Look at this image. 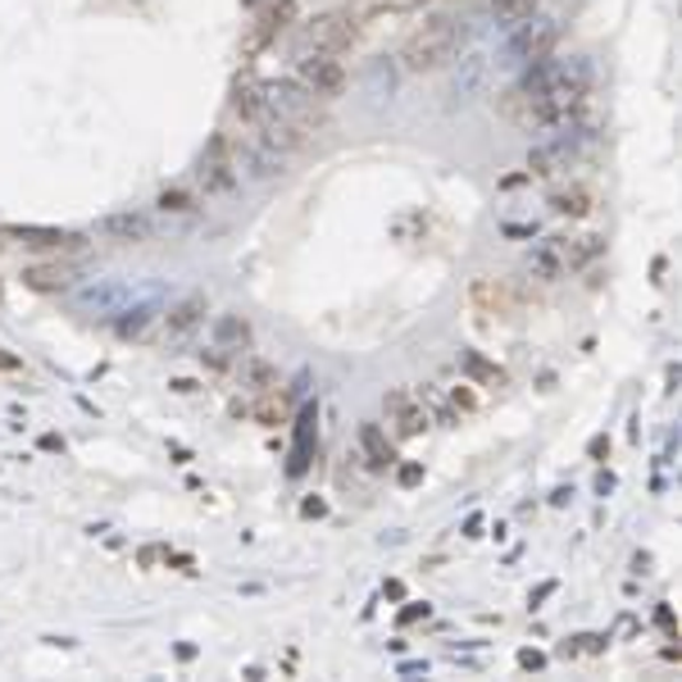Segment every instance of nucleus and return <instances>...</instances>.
<instances>
[{
  "label": "nucleus",
  "mask_w": 682,
  "mask_h": 682,
  "mask_svg": "<svg viewBox=\"0 0 682 682\" xmlns=\"http://www.w3.org/2000/svg\"><path fill=\"white\" fill-rule=\"evenodd\" d=\"M6 237L10 242H23L28 251H46V255H73V251L87 246L83 233H64V227H36V223H10Z\"/></svg>",
  "instance_id": "4"
},
{
  "label": "nucleus",
  "mask_w": 682,
  "mask_h": 682,
  "mask_svg": "<svg viewBox=\"0 0 682 682\" xmlns=\"http://www.w3.org/2000/svg\"><path fill=\"white\" fill-rule=\"evenodd\" d=\"M460 23H455L450 14H437L428 19L424 28H414L405 36V46H401V64L405 73H433V68H446L455 60V51H460Z\"/></svg>",
  "instance_id": "1"
},
{
  "label": "nucleus",
  "mask_w": 682,
  "mask_h": 682,
  "mask_svg": "<svg viewBox=\"0 0 682 682\" xmlns=\"http://www.w3.org/2000/svg\"><path fill=\"white\" fill-rule=\"evenodd\" d=\"M160 210H164V214H192V210H196V201L173 187V192H164V196H160Z\"/></svg>",
  "instance_id": "24"
},
{
  "label": "nucleus",
  "mask_w": 682,
  "mask_h": 682,
  "mask_svg": "<svg viewBox=\"0 0 682 682\" xmlns=\"http://www.w3.org/2000/svg\"><path fill=\"white\" fill-rule=\"evenodd\" d=\"M487 6L501 19H510V23H523V19H533V10L542 6V0H487Z\"/></svg>",
  "instance_id": "20"
},
{
  "label": "nucleus",
  "mask_w": 682,
  "mask_h": 682,
  "mask_svg": "<svg viewBox=\"0 0 682 682\" xmlns=\"http://www.w3.org/2000/svg\"><path fill=\"white\" fill-rule=\"evenodd\" d=\"M551 210L564 214V219H587L596 210V196H592V187L574 182V187H560V192L551 196Z\"/></svg>",
  "instance_id": "15"
},
{
  "label": "nucleus",
  "mask_w": 682,
  "mask_h": 682,
  "mask_svg": "<svg viewBox=\"0 0 682 682\" xmlns=\"http://www.w3.org/2000/svg\"><path fill=\"white\" fill-rule=\"evenodd\" d=\"M255 419H264V424H269V428L287 419V401L278 396V387H274V392H264V396H259V405H255Z\"/></svg>",
  "instance_id": "21"
},
{
  "label": "nucleus",
  "mask_w": 682,
  "mask_h": 682,
  "mask_svg": "<svg viewBox=\"0 0 682 682\" xmlns=\"http://www.w3.org/2000/svg\"><path fill=\"white\" fill-rule=\"evenodd\" d=\"M360 32H364V19L355 10H328V14L310 19L306 32H300V55H306V51L347 55V51H355Z\"/></svg>",
  "instance_id": "2"
},
{
  "label": "nucleus",
  "mask_w": 682,
  "mask_h": 682,
  "mask_svg": "<svg viewBox=\"0 0 682 682\" xmlns=\"http://www.w3.org/2000/svg\"><path fill=\"white\" fill-rule=\"evenodd\" d=\"M227 105H233V114H237V119L242 124H259L264 119V114H269V83H259L255 78V73H237V83H233V100H227Z\"/></svg>",
  "instance_id": "7"
},
{
  "label": "nucleus",
  "mask_w": 682,
  "mask_h": 682,
  "mask_svg": "<svg viewBox=\"0 0 682 682\" xmlns=\"http://www.w3.org/2000/svg\"><path fill=\"white\" fill-rule=\"evenodd\" d=\"M560 164H568V150L564 146H546V150H537V156H533V173H542V178L560 173Z\"/></svg>",
  "instance_id": "22"
},
{
  "label": "nucleus",
  "mask_w": 682,
  "mask_h": 682,
  "mask_svg": "<svg viewBox=\"0 0 682 682\" xmlns=\"http://www.w3.org/2000/svg\"><path fill=\"white\" fill-rule=\"evenodd\" d=\"M533 274H542V278H564V264H560V255H555L551 242H546L542 251H533Z\"/></svg>",
  "instance_id": "23"
},
{
  "label": "nucleus",
  "mask_w": 682,
  "mask_h": 682,
  "mask_svg": "<svg viewBox=\"0 0 682 682\" xmlns=\"http://www.w3.org/2000/svg\"><path fill=\"white\" fill-rule=\"evenodd\" d=\"M205 310H210V306H205V296H201V291L182 296L178 306L164 315V341H169V347H178V341H187V337H192V332L201 328Z\"/></svg>",
  "instance_id": "8"
},
{
  "label": "nucleus",
  "mask_w": 682,
  "mask_h": 682,
  "mask_svg": "<svg viewBox=\"0 0 682 682\" xmlns=\"http://www.w3.org/2000/svg\"><path fill=\"white\" fill-rule=\"evenodd\" d=\"M551 246H555V255L564 264V274L568 269H583L587 259L600 255V237H551Z\"/></svg>",
  "instance_id": "14"
},
{
  "label": "nucleus",
  "mask_w": 682,
  "mask_h": 682,
  "mask_svg": "<svg viewBox=\"0 0 682 682\" xmlns=\"http://www.w3.org/2000/svg\"><path fill=\"white\" fill-rule=\"evenodd\" d=\"M387 414H392V424H396V437H419L428 428V409L405 396V392H392L387 396Z\"/></svg>",
  "instance_id": "12"
},
{
  "label": "nucleus",
  "mask_w": 682,
  "mask_h": 682,
  "mask_svg": "<svg viewBox=\"0 0 682 682\" xmlns=\"http://www.w3.org/2000/svg\"><path fill=\"white\" fill-rule=\"evenodd\" d=\"M246 6H255V0H246Z\"/></svg>",
  "instance_id": "27"
},
{
  "label": "nucleus",
  "mask_w": 682,
  "mask_h": 682,
  "mask_svg": "<svg viewBox=\"0 0 682 682\" xmlns=\"http://www.w3.org/2000/svg\"><path fill=\"white\" fill-rule=\"evenodd\" d=\"M419 478H424V469H419V465H405V469H401V482H405V487H414Z\"/></svg>",
  "instance_id": "26"
},
{
  "label": "nucleus",
  "mask_w": 682,
  "mask_h": 682,
  "mask_svg": "<svg viewBox=\"0 0 682 682\" xmlns=\"http://www.w3.org/2000/svg\"><path fill=\"white\" fill-rule=\"evenodd\" d=\"M73 283H78V269H73V264H64V259H55V264H28V269H23V287H32V291H68Z\"/></svg>",
  "instance_id": "11"
},
{
  "label": "nucleus",
  "mask_w": 682,
  "mask_h": 682,
  "mask_svg": "<svg viewBox=\"0 0 682 682\" xmlns=\"http://www.w3.org/2000/svg\"><path fill=\"white\" fill-rule=\"evenodd\" d=\"M105 233L128 242V246H137V242H150V219L146 214H109L105 219Z\"/></svg>",
  "instance_id": "17"
},
{
  "label": "nucleus",
  "mask_w": 682,
  "mask_h": 682,
  "mask_svg": "<svg viewBox=\"0 0 682 682\" xmlns=\"http://www.w3.org/2000/svg\"><path fill=\"white\" fill-rule=\"evenodd\" d=\"M523 32L514 36V51L523 60H546L555 46V23H519Z\"/></svg>",
  "instance_id": "13"
},
{
  "label": "nucleus",
  "mask_w": 682,
  "mask_h": 682,
  "mask_svg": "<svg viewBox=\"0 0 682 682\" xmlns=\"http://www.w3.org/2000/svg\"><path fill=\"white\" fill-rule=\"evenodd\" d=\"M201 182H205V192H227V187L237 182V150H233V141H227V132H219L205 146V156H201Z\"/></svg>",
  "instance_id": "6"
},
{
  "label": "nucleus",
  "mask_w": 682,
  "mask_h": 682,
  "mask_svg": "<svg viewBox=\"0 0 682 682\" xmlns=\"http://www.w3.org/2000/svg\"><path fill=\"white\" fill-rule=\"evenodd\" d=\"M455 405H460V409H473L478 401H473V392H469V387H455Z\"/></svg>",
  "instance_id": "25"
},
{
  "label": "nucleus",
  "mask_w": 682,
  "mask_h": 682,
  "mask_svg": "<svg viewBox=\"0 0 682 682\" xmlns=\"http://www.w3.org/2000/svg\"><path fill=\"white\" fill-rule=\"evenodd\" d=\"M469 300H473L482 315H497V319H510L514 315V291L501 278H478L469 287Z\"/></svg>",
  "instance_id": "10"
},
{
  "label": "nucleus",
  "mask_w": 682,
  "mask_h": 682,
  "mask_svg": "<svg viewBox=\"0 0 682 682\" xmlns=\"http://www.w3.org/2000/svg\"><path fill=\"white\" fill-rule=\"evenodd\" d=\"M296 83L315 100H332L347 87V64H341V55H328V51H306L296 64Z\"/></svg>",
  "instance_id": "3"
},
{
  "label": "nucleus",
  "mask_w": 682,
  "mask_h": 682,
  "mask_svg": "<svg viewBox=\"0 0 682 682\" xmlns=\"http://www.w3.org/2000/svg\"><path fill=\"white\" fill-rule=\"evenodd\" d=\"M251 347V323L242 319V315H223L219 319V328H214V351H210V364L214 369H223L227 360H233L237 351H246Z\"/></svg>",
  "instance_id": "9"
},
{
  "label": "nucleus",
  "mask_w": 682,
  "mask_h": 682,
  "mask_svg": "<svg viewBox=\"0 0 682 682\" xmlns=\"http://www.w3.org/2000/svg\"><path fill=\"white\" fill-rule=\"evenodd\" d=\"M246 387H251L255 396L274 392V387H278V369H274V364H264V360H246Z\"/></svg>",
  "instance_id": "18"
},
{
  "label": "nucleus",
  "mask_w": 682,
  "mask_h": 682,
  "mask_svg": "<svg viewBox=\"0 0 682 682\" xmlns=\"http://www.w3.org/2000/svg\"><path fill=\"white\" fill-rule=\"evenodd\" d=\"M465 369L478 377L482 387H505V369L501 364H487L482 355H465Z\"/></svg>",
  "instance_id": "19"
},
{
  "label": "nucleus",
  "mask_w": 682,
  "mask_h": 682,
  "mask_svg": "<svg viewBox=\"0 0 682 682\" xmlns=\"http://www.w3.org/2000/svg\"><path fill=\"white\" fill-rule=\"evenodd\" d=\"M360 446H364L369 469H392V465H396V446L387 441V433L377 428V424H364V428H360Z\"/></svg>",
  "instance_id": "16"
},
{
  "label": "nucleus",
  "mask_w": 682,
  "mask_h": 682,
  "mask_svg": "<svg viewBox=\"0 0 682 682\" xmlns=\"http://www.w3.org/2000/svg\"><path fill=\"white\" fill-rule=\"evenodd\" d=\"M296 19V0H255V32H251V46L246 55L264 51L278 42V32H287Z\"/></svg>",
  "instance_id": "5"
}]
</instances>
